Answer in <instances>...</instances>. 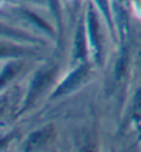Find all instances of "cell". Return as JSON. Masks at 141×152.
Returning <instances> with one entry per match:
<instances>
[{
    "mask_svg": "<svg viewBox=\"0 0 141 152\" xmlns=\"http://www.w3.org/2000/svg\"><path fill=\"white\" fill-rule=\"evenodd\" d=\"M58 73H59V66L53 62L47 63L45 66H42L36 71L34 77L30 81V85L28 88V93L23 99V104H22L18 114H23L25 111H28L29 108H32L34 106V103L45 93L47 89L51 88L55 78L58 77Z\"/></svg>",
    "mask_w": 141,
    "mask_h": 152,
    "instance_id": "6da1fadb",
    "label": "cell"
},
{
    "mask_svg": "<svg viewBox=\"0 0 141 152\" xmlns=\"http://www.w3.org/2000/svg\"><path fill=\"white\" fill-rule=\"evenodd\" d=\"M89 74H91V70H89L88 63L77 64V67L71 71L70 74L60 82L59 86L52 92L50 99L55 100V99L62 97V96H66V95H70V93L75 92L78 88H81L82 85L88 81Z\"/></svg>",
    "mask_w": 141,
    "mask_h": 152,
    "instance_id": "7a4b0ae2",
    "label": "cell"
},
{
    "mask_svg": "<svg viewBox=\"0 0 141 152\" xmlns=\"http://www.w3.org/2000/svg\"><path fill=\"white\" fill-rule=\"evenodd\" d=\"M86 36L91 47V53L96 63H102V44H100V30H99V18L96 14V10L92 4H88L86 8Z\"/></svg>",
    "mask_w": 141,
    "mask_h": 152,
    "instance_id": "3957f363",
    "label": "cell"
},
{
    "mask_svg": "<svg viewBox=\"0 0 141 152\" xmlns=\"http://www.w3.org/2000/svg\"><path fill=\"white\" fill-rule=\"evenodd\" d=\"M53 137H55L53 126L50 125V126L41 127L29 134V137L26 138L25 144H23V149L25 151H37V149L45 148L47 145L52 142Z\"/></svg>",
    "mask_w": 141,
    "mask_h": 152,
    "instance_id": "277c9868",
    "label": "cell"
},
{
    "mask_svg": "<svg viewBox=\"0 0 141 152\" xmlns=\"http://www.w3.org/2000/svg\"><path fill=\"white\" fill-rule=\"evenodd\" d=\"M11 40V39H10ZM7 40V37L0 39V59H6V58H12V59H19V58H25L29 55H34L36 50L32 47H23L14 44L12 41Z\"/></svg>",
    "mask_w": 141,
    "mask_h": 152,
    "instance_id": "5b68a950",
    "label": "cell"
},
{
    "mask_svg": "<svg viewBox=\"0 0 141 152\" xmlns=\"http://www.w3.org/2000/svg\"><path fill=\"white\" fill-rule=\"evenodd\" d=\"M88 36H86V30L84 26V21L77 28V33H75V40H74V51H73V63L81 64L86 63V58H88Z\"/></svg>",
    "mask_w": 141,
    "mask_h": 152,
    "instance_id": "8992f818",
    "label": "cell"
},
{
    "mask_svg": "<svg viewBox=\"0 0 141 152\" xmlns=\"http://www.w3.org/2000/svg\"><path fill=\"white\" fill-rule=\"evenodd\" d=\"M23 66H25V63L21 59L11 60L4 66V69L0 71V91L7 88V85H10L11 81L18 77V74L22 71Z\"/></svg>",
    "mask_w": 141,
    "mask_h": 152,
    "instance_id": "52a82bcc",
    "label": "cell"
},
{
    "mask_svg": "<svg viewBox=\"0 0 141 152\" xmlns=\"http://www.w3.org/2000/svg\"><path fill=\"white\" fill-rule=\"evenodd\" d=\"M0 37H7L11 40H18V41H23V42H30V44H44V41L34 36H30L29 33L19 30V29L11 28V26L1 23L0 22Z\"/></svg>",
    "mask_w": 141,
    "mask_h": 152,
    "instance_id": "ba28073f",
    "label": "cell"
},
{
    "mask_svg": "<svg viewBox=\"0 0 141 152\" xmlns=\"http://www.w3.org/2000/svg\"><path fill=\"white\" fill-rule=\"evenodd\" d=\"M93 1L96 3V6H97V8H99V11L103 14V17H104V19H106V22H107V25L113 29L114 22H113V17H111L110 1L108 0H93Z\"/></svg>",
    "mask_w": 141,
    "mask_h": 152,
    "instance_id": "9c48e42d",
    "label": "cell"
},
{
    "mask_svg": "<svg viewBox=\"0 0 141 152\" xmlns=\"http://www.w3.org/2000/svg\"><path fill=\"white\" fill-rule=\"evenodd\" d=\"M48 3V7L50 10L52 11V14L55 15L58 21V26H59V37L62 34V14H60V4H59V0H47Z\"/></svg>",
    "mask_w": 141,
    "mask_h": 152,
    "instance_id": "30bf717a",
    "label": "cell"
},
{
    "mask_svg": "<svg viewBox=\"0 0 141 152\" xmlns=\"http://www.w3.org/2000/svg\"><path fill=\"white\" fill-rule=\"evenodd\" d=\"M130 114L133 115V117H136V115H140V114H141V91H138V92L136 93V96H134Z\"/></svg>",
    "mask_w": 141,
    "mask_h": 152,
    "instance_id": "8fae6325",
    "label": "cell"
},
{
    "mask_svg": "<svg viewBox=\"0 0 141 152\" xmlns=\"http://www.w3.org/2000/svg\"><path fill=\"white\" fill-rule=\"evenodd\" d=\"M8 103H10V95H4L1 99H0V115L4 113V110L7 108Z\"/></svg>",
    "mask_w": 141,
    "mask_h": 152,
    "instance_id": "7c38bea8",
    "label": "cell"
},
{
    "mask_svg": "<svg viewBox=\"0 0 141 152\" xmlns=\"http://www.w3.org/2000/svg\"><path fill=\"white\" fill-rule=\"evenodd\" d=\"M11 136H7V137H4L3 140H0V148H3V147H6V145L8 144V141H10Z\"/></svg>",
    "mask_w": 141,
    "mask_h": 152,
    "instance_id": "4fadbf2b",
    "label": "cell"
},
{
    "mask_svg": "<svg viewBox=\"0 0 141 152\" xmlns=\"http://www.w3.org/2000/svg\"><path fill=\"white\" fill-rule=\"evenodd\" d=\"M23 1H33V3H39V4H41V3H44V1H47V0H23Z\"/></svg>",
    "mask_w": 141,
    "mask_h": 152,
    "instance_id": "5bb4252c",
    "label": "cell"
}]
</instances>
